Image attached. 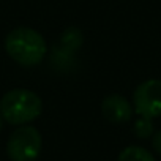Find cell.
<instances>
[{"label":"cell","mask_w":161,"mask_h":161,"mask_svg":"<svg viewBox=\"0 0 161 161\" xmlns=\"http://www.w3.org/2000/svg\"><path fill=\"white\" fill-rule=\"evenodd\" d=\"M7 54L22 66H35L43 62L47 44L43 35L29 27L13 29L5 38Z\"/></svg>","instance_id":"1"},{"label":"cell","mask_w":161,"mask_h":161,"mask_svg":"<svg viewBox=\"0 0 161 161\" xmlns=\"http://www.w3.org/2000/svg\"><path fill=\"white\" fill-rule=\"evenodd\" d=\"M41 98L27 89H13L0 100V115L11 125H25L40 117Z\"/></svg>","instance_id":"2"},{"label":"cell","mask_w":161,"mask_h":161,"mask_svg":"<svg viewBox=\"0 0 161 161\" xmlns=\"http://www.w3.org/2000/svg\"><path fill=\"white\" fill-rule=\"evenodd\" d=\"M41 152V134L35 126L16 128L7 142L11 161H35Z\"/></svg>","instance_id":"3"},{"label":"cell","mask_w":161,"mask_h":161,"mask_svg":"<svg viewBox=\"0 0 161 161\" xmlns=\"http://www.w3.org/2000/svg\"><path fill=\"white\" fill-rule=\"evenodd\" d=\"M136 114L145 119L161 117V79H148L133 93Z\"/></svg>","instance_id":"4"},{"label":"cell","mask_w":161,"mask_h":161,"mask_svg":"<svg viewBox=\"0 0 161 161\" xmlns=\"http://www.w3.org/2000/svg\"><path fill=\"white\" fill-rule=\"evenodd\" d=\"M101 112L112 123H125L133 117V106L122 95H109L101 103Z\"/></svg>","instance_id":"5"},{"label":"cell","mask_w":161,"mask_h":161,"mask_svg":"<svg viewBox=\"0 0 161 161\" xmlns=\"http://www.w3.org/2000/svg\"><path fill=\"white\" fill-rule=\"evenodd\" d=\"M117 161H155V158L144 147L130 145V147H126L120 152Z\"/></svg>","instance_id":"6"},{"label":"cell","mask_w":161,"mask_h":161,"mask_svg":"<svg viewBox=\"0 0 161 161\" xmlns=\"http://www.w3.org/2000/svg\"><path fill=\"white\" fill-rule=\"evenodd\" d=\"M134 134H136L139 139H148L150 136H153V123H152V119H145V117L137 119L136 123H134Z\"/></svg>","instance_id":"7"},{"label":"cell","mask_w":161,"mask_h":161,"mask_svg":"<svg viewBox=\"0 0 161 161\" xmlns=\"http://www.w3.org/2000/svg\"><path fill=\"white\" fill-rule=\"evenodd\" d=\"M152 145H153L155 152L161 155V130H159V131H156V133H153V137H152Z\"/></svg>","instance_id":"8"},{"label":"cell","mask_w":161,"mask_h":161,"mask_svg":"<svg viewBox=\"0 0 161 161\" xmlns=\"http://www.w3.org/2000/svg\"><path fill=\"white\" fill-rule=\"evenodd\" d=\"M0 130H2V115H0Z\"/></svg>","instance_id":"9"}]
</instances>
